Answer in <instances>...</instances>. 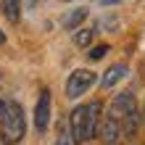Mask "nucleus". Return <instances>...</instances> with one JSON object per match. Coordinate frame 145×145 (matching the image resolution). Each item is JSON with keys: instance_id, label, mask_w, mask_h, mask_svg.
<instances>
[{"instance_id": "12", "label": "nucleus", "mask_w": 145, "mask_h": 145, "mask_svg": "<svg viewBox=\"0 0 145 145\" xmlns=\"http://www.w3.org/2000/svg\"><path fill=\"white\" fill-rule=\"evenodd\" d=\"M108 50H111V48L106 45V42H100V45H92V48H90V58H92V61H100V58H103Z\"/></svg>"}, {"instance_id": "1", "label": "nucleus", "mask_w": 145, "mask_h": 145, "mask_svg": "<svg viewBox=\"0 0 145 145\" xmlns=\"http://www.w3.org/2000/svg\"><path fill=\"white\" fill-rule=\"evenodd\" d=\"M100 119H103V100H90L84 106H76L69 114V135L74 145H84L98 135Z\"/></svg>"}, {"instance_id": "3", "label": "nucleus", "mask_w": 145, "mask_h": 145, "mask_svg": "<svg viewBox=\"0 0 145 145\" xmlns=\"http://www.w3.org/2000/svg\"><path fill=\"white\" fill-rule=\"evenodd\" d=\"M108 116H114L119 124H121V132H124V140L127 137H135V132H137L140 127V111H137V100L129 90L127 92H119V95L111 100V106L106 111Z\"/></svg>"}, {"instance_id": "10", "label": "nucleus", "mask_w": 145, "mask_h": 145, "mask_svg": "<svg viewBox=\"0 0 145 145\" xmlns=\"http://www.w3.org/2000/svg\"><path fill=\"white\" fill-rule=\"evenodd\" d=\"M92 37H95V29L79 27V29L74 32V45H76V48H90V45H92Z\"/></svg>"}, {"instance_id": "14", "label": "nucleus", "mask_w": 145, "mask_h": 145, "mask_svg": "<svg viewBox=\"0 0 145 145\" xmlns=\"http://www.w3.org/2000/svg\"><path fill=\"white\" fill-rule=\"evenodd\" d=\"M0 114H3V100H0Z\"/></svg>"}, {"instance_id": "9", "label": "nucleus", "mask_w": 145, "mask_h": 145, "mask_svg": "<svg viewBox=\"0 0 145 145\" xmlns=\"http://www.w3.org/2000/svg\"><path fill=\"white\" fill-rule=\"evenodd\" d=\"M0 8H3L5 19L11 24H16L21 19V0H0Z\"/></svg>"}, {"instance_id": "11", "label": "nucleus", "mask_w": 145, "mask_h": 145, "mask_svg": "<svg viewBox=\"0 0 145 145\" xmlns=\"http://www.w3.org/2000/svg\"><path fill=\"white\" fill-rule=\"evenodd\" d=\"M56 145H74V142H71V135H69V124H66V121H61V127H58Z\"/></svg>"}, {"instance_id": "5", "label": "nucleus", "mask_w": 145, "mask_h": 145, "mask_svg": "<svg viewBox=\"0 0 145 145\" xmlns=\"http://www.w3.org/2000/svg\"><path fill=\"white\" fill-rule=\"evenodd\" d=\"M98 135H100V140H103V145H121L124 142L121 124H119L114 116H108V114H103V119H100Z\"/></svg>"}, {"instance_id": "6", "label": "nucleus", "mask_w": 145, "mask_h": 145, "mask_svg": "<svg viewBox=\"0 0 145 145\" xmlns=\"http://www.w3.org/2000/svg\"><path fill=\"white\" fill-rule=\"evenodd\" d=\"M50 108H53V98H50V90L45 87L37 98V106H35V129L40 135L50 127Z\"/></svg>"}, {"instance_id": "2", "label": "nucleus", "mask_w": 145, "mask_h": 145, "mask_svg": "<svg viewBox=\"0 0 145 145\" xmlns=\"http://www.w3.org/2000/svg\"><path fill=\"white\" fill-rule=\"evenodd\" d=\"M27 137V114L21 103L3 100V114H0V140L3 145H19Z\"/></svg>"}, {"instance_id": "8", "label": "nucleus", "mask_w": 145, "mask_h": 145, "mask_svg": "<svg viewBox=\"0 0 145 145\" xmlns=\"http://www.w3.org/2000/svg\"><path fill=\"white\" fill-rule=\"evenodd\" d=\"M87 8H71V11L69 13H66L63 16V29H69V32H76V29H79L82 27V24H84V19H87Z\"/></svg>"}, {"instance_id": "13", "label": "nucleus", "mask_w": 145, "mask_h": 145, "mask_svg": "<svg viewBox=\"0 0 145 145\" xmlns=\"http://www.w3.org/2000/svg\"><path fill=\"white\" fill-rule=\"evenodd\" d=\"M3 42H5V32L0 29V45H3Z\"/></svg>"}, {"instance_id": "4", "label": "nucleus", "mask_w": 145, "mask_h": 145, "mask_svg": "<svg viewBox=\"0 0 145 145\" xmlns=\"http://www.w3.org/2000/svg\"><path fill=\"white\" fill-rule=\"evenodd\" d=\"M95 82H98L95 71H90V69H74L69 74V79H66V95H69L71 100H76V98H82Z\"/></svg>"}, {"instance_id": "7", "label": "nucleus", "mask_w": 145, "mask_h": 145, "mask_svg": "<svg viewBox=\"0 0 145 145\" xmlns=\"http://www.w3.org/2000/svg\"><path fill=\"white\" fill-rule=\"evenodd\" d=\"M127 74H129V66H127V63H114V66H111V69L103 74V76H100V87H103V90L116 87V84L121 82Z\"/></svg>"}, {"instance_id": "15", "label": "nucleus", "mask_w": 145, "mask_h": 145, "mask_svg": "<svg viewBox=\"0 0 145 145\" xmlns=\"http://www.w3.org/2000/svg\"><path fill=\"white\" fill-rule=\"evenodd\" d=\"M142 119H145V108H142Z\"/></svg>"}]
</instances>
